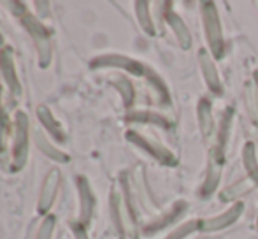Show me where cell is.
Masks as SVG:
<instances>
[{"instance_id": "5bb4252c", "label": "cell", "mask_w": 258, "mask_h": 239, "mask_svg": "<svg viewBox=\"0 0 258 239\" xmlns=\"http://www.w3.org/2000/svg\"><path fill=\"white\" fill-rule=\"evenodd\" d=\"M256 230H258V220H256Z\"/></svg>"}, {"instance_id": "9c48e42d", "label": "cell", "mask_w": 258, "mask_h": 239, "mask_svg": "<svg viewBox=\"0 0 258 239\" xmlns=\"http://www.w3.org/2000/svg\"><path fill=\"white\" fill-rule=\"evenodd\" d=\"M258 95L255 92H253L251 86H248L246 88V106H248V113L249 116H251L253 122L258 125Z\"/></svg>"}, {"instance_id": "5b68a950", "label": "cell", "mask_w": 258, "mask_h": 239, "mask_svg": "<svg viewBox=\"0 0 258 239\" xmlns=\"http://www.w3.org/2000/svg\"><path fill=\"white\" fill-rule=\"evenodd\" d=\"M167 20H169L172 30L176 32V37H177V41H179V44L183 46L184 49L190 48V46H191V37H190V32H188L186 25L183 23V20H181V18L177 16V14H174V13H169Z\"/></svg>"}, {"instance_id": "277c9868", "label": "cell", "mask_w": 258, "mask_h": 239, "mask_svg": "<svg viewBox=\"0 0 258 239\" xmlns=\"http://www.w3.org/2000/svg\"><path fill=\"white\" fill-rule=\"evenodd\" d=\"M199 62H201L202 72H204V79L209 85V88L213 90L214 93H221V81L220 76H218V71L214 67V62L211 58V55L206 51V49H201L199 53Z\"/></svg>"}, {"instance_id": "7a4b0ae2", "label": "cell", "mask_w": 258, "mask_h": 239, "mask_svg": "<svg viewBox=\"0 0 258 239\" xmlns=\"http://www.w3.org/2000/svg\"><path fill=\"white\" fill-rule=\"evenodd\" d=\"M221 171H223V143L214 146L209 155V171H207L206 183L202 187V194L209 195L218 187V181L221 178Z\"/></svg>"}, {"instance_id": "30bf717a", "label": "cell", "mask_w": 258, "mask_h": 239, "mask_svg": "<svg viewBox=\"0 0 258 239\" xmlns=\"http://www.w3.org/2000/svg\"><path fill=\"white\" fill-rule=\"evenodd\" d=\"M137 7H139L137 11H139V20H141V25L144 27V30H146L148 34H155L153 25H151V20H150V13H148V4L139 2Z\"/></svg>"}, {"instance_id": "52a82bcc", "label": "cell", "mask_w": 258, "mask_h": 239, "mask_svg": "<svg viewBox=\"0 0 258 239\" xmlns=\"http://www.w3.org/2000/svg\"><path fill=\"white\" fill-rule=\"evenodd\" d=\"M199 125H201V132L202 136H211L213 132V114H211V104L207 100H201L199 102Z\"/></svg>"}, {"instance_id": "8992f818", "label": "cell", "mask_w": 258, "mask_h": 239, "mask_svg": "<svg viewBox=\"0 0 258 239\" xmlns=\"http://www.w3.org/2000/svg\"><path fill=\"white\" fill-rule=\"evenodd\" d=\"M255 187H256V183L251 178H244V180L237 181L235 185H232V187L227 188L225 192H221V201H234L239 195L248 194V192L253 190Z\"/></svg>"}, {"instance_id": "6da1fadb", "label": "cell", "mask_w": 258, "mask_h": 239, "mask_svg": "<svg viewBox=\"0 0 258 239\" xmlns=\"http://www.w3.org/2000/svg\"><path fill=\"white\" fill-rule=\"evenodd\" d=\"M202 20H204L207 42H209L214 56L221 58L223 56V35H221V25L220 18H218L216 6L213 2L202 4Z\"/></svg>"}, {"instance_id": "ba28073f", "label": "cell", "mask_w": 258, "mask_h": 239, "mask_svg": "<svg viewBox=\"0 0 258 239\" xmlns=\"http://www.w3.org/2000/svg\"><path fill=\"white\" fill-rule=\"evenodd\" d=\"M242 162H244V167L248 171L249 178H251L258 185V164H256V153H255V146L251 143H248L244 146L242 151Z\"/></svg>"}, {"instance_id": "8fae6325", "label": "cell", "mask_w": 258, "mask_h": 239, "mask_svg": "<svg viewBox=\"0 0 258 239\" xmlns=\"http://www.w3.org/2000/svg\"><path fill=\"white\" fill-rule=\"evenodd\" d=\"M183 209H184V204H183V202H179V204H176V206H174V209H172V211H170L169 215L165 216V218H162L163 222H162V223H155V225H151V227H150V230L162 229V227L165 225V223L174 222V218H177V216H179L181 213H183Z\"/></svg>"}, {"instance_id": "7c38bea8", "label": "cell", "mask_w": 258, "mask_h": 239, "mask_svg": "<svg viewBox=\"0 0 258 239\" xmlns=\"http://www.w3.org/2000/svg\"><path fill=\"white\" fill-rule=\"evenodd\" d=\"M195 229H201V222H197V220H191V222H188L186 225H183L181 229H177L169 239H183L184 236H188L190 232H194Z\"/></svg>"}, {"instance_id": "3957f363", "label": "cell", "mask_w": 258, "mask_h": 239, "mask_svg": "<svg viewBox=\"0 0 258 239\" xmlns=\"http://www.w3.org/2000/svg\"><path fill=\"white\" fill-rule=\"evenodd\" d=\"M242 209H244V204L242 202H235L228 211H225L223 215L216 216V218H209L201 222V230H206V232H211V230H221L225 227L232 225L235 220L241 216Z\"/></svg>"}, {"instance_id": "4fadbf2b", "label": "cell", "mask_w": 258, "mask_h": 239, "mask_svg": "<svg viewBox=\"0 0 258 239\" xmlns=\"http://www.w3.org/2000/svg\"><path fill=\"white\" fill-rule=\"evenodd\" d=\"M255 83H256V92H258V72H255Z\"/></svg>"}]
</instances>
